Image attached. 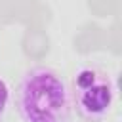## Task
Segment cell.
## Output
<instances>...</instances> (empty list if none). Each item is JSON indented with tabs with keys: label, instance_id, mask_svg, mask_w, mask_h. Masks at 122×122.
<instances>
[{
	"label": "cell",
	"instance_id": "2",
	"mask_svg": "<svg viewBox=\"0 0 122 122\" xmlns=\"http://www.w3.org/2000/svg\"><path fill=\"white\" fill-rule=\"evenodd\" d=\"M72 109L88 122H103L116 103V82L99 65H82L71 86Z\"/></svg>",
	"mask_w": 122,
	"mask_h": 122
},
{
	"label": "cell",
	"instance_id": "3",
	"mask_svg": "<svg viewBox=\"0 0 122 122\" xmlns=\"http://www.w3.org/2000/svg\"><path fill=\"white\" fill-rule=\"evenodd\" d=\"M10 101H11V88L6 82V78L0 76V122L4 120V116L10 109Z\"/></svg>",
	"mask_w": 122,
	"mask_h": 122
},
{
	"label": "cell",
	"instance_id": "1",
	"mask_svg": "<svg viewBox=\"0 0 122 122\" xmlns=\"http://www.w3.org/2000/svg\"><path fill=\"white\" fill-rule=\"evenodd\" d=\"M15 111L21 122H69L72 112L71 86L51 67H30L17 82Z\"/></svg>",
	"mask_w": 122,
	"mask_h": 122
}]
</instances>
